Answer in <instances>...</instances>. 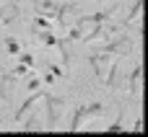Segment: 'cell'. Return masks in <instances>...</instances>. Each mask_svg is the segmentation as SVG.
Instances as JSON below:
<instances>
[{
    "label": "cell",
    "instance_id": "1",
    "mask_svg": "<svg viewBox=\"0 0 148 137\" xmlns=\"http://www.w3.org/2000/svg\"><path fill=\"white\" fill-rule=\"evenodd\" d=\"M104 114V104H81L75 111H73V119H70V132H81V127L94 119V117H101Z\"/></svg>",
    "mask_w": 148,
    "mask_h": 137
},
{
    "label": "cell",
    "instance_id": "2",
    "mask_svg": "<svg viewBox=\"0 0 148 137\" xmlns=\"http://www.w3.org/2000/svg\"><path fill=\"white\" fill-rule=\"evenodd\" d=\"M44 98V106H47V127L55 130L60 124V117L65 111V101L62 98H55V96H42Z\"/></svg>",
    "mask_w": 148,
    "mask_h": 137
},
{
    "label": "cell",
    "instance_id": "3",
    "mask_svg": "<svg viewBox=\"0 0 148 137\" xmlns=\"http://www.w3.org/2000/svg\"><path fill=\"white\" fill-rule=\"evenodd\" d=\"M104 52H117V54H133L135 52V44L127 39V36H120L117 41H109L104 47Z\"/></svg>",
    "mask_w": 148,
    "mask_h": 137
},
{
    "label": "cell",
    "instance_id": "4",
    "mask_svg": "<svg viewBox=\"0 0 148 137\" xmlns=\"http://www.w3.org/2000/svg\"><path fill=\"white\" fill-rule=\"evenodd\" d=\"M91 67L96 70V75L104 80V75H107V70H109V52H99V54H91Z\"/></svg>",
    "mask_w": 148,
    "mask_h": 137
},
{
    "label": "cell",
    "instance_id": "5",
    "mask_svg": "<svg viewBox=\"0 0 148 137\" xmlns=\"http://www.w3.org/2000/svg\"><path fill=\"white\" fill-rule=\"evenodd\" d=\"M42 96H44L42 91H34V96H31V98H26V101H23V104L18 106V111L13 114V119H16V122H21V119H23V117L29 114V109H31L34 104H39V101H42Z\"/></svg>",
    "mask_w": 148,
    "mask_h": 137
},
{
    "label": "cell",
    "instance_id": "6",
    "mask_svg": "<svg viewBox=\"0 0 148 137\" xmlns=\"http://www.w3.org/2000/svg\"><path fill=\"white\" fill-rule=\"evenodd\" d=\"M57 8H60V3H52V0H39L36 3V13L44 16V18H55L57 16Z\"/></svg>",
    "mask_w": 148,
    "mask_h": 137
},
{
    "label": "cell",
    "instance_id": "7",
    "mask_svg": "<svg viewBox=\"0 0 148 137\" xmlns=\"http://www.w3.org/2000/svg\"><path fill=\"white\" fill-rule=\"evenodd\" d=\"M140 91H143V67L138 65V67L130 73V93H135V96H138Z\"/></svg>",
    "mask_w": 148,
    "mask_h": 137
},
{
    "label": "cell",
    "instance_id": "8",
    "mask_svg": "<svg viewBox=\"0 0 148 137\" xmlns=\"http://www.w3.org/2000/svg\"><path fill=\"white\" fill-rule=\"evenodd\" d=\"M16 83H18V80H16V75H3V78H0V88H5V96H10V93H13Z\"/></svg>",
    "mask_w": 148,
    "mask_h": 137
},
{
    "label": "cell",
    "instance_id": "9",
    "mask_svg": "<svg viewBox=\"0 0 148 137\" xmlns=\"http://www.w3.org/2000/svg\"><path fill=\"white\" fill-rule=\"evenodd\" d=\"M16 16H18V8H16V5H5V8L0 10V21H3V23H10Z\"/></svg>",
    "mask_w": 148,
    "mask_h": 137
},
{
    "label": "cell",
    "instance_id": "10",
    "mask_svg": "<svg viewBox=\"0 0 148 137\" xmlns=\"http://www.w3.org/2000/svg\"><path fill=\"white\" fill-rule=\"evenodd\" d=\"M34 130H42V119H39V111H34V117L29 122H23V132H34Z\"/></svg>",
    "mask_w": 148,
    "mask_h": 137
},
{
    "label": "cell",
    "instance_id": "11",
    "mask_svg": "<svg viewBox=\"0 0 148 137\" xmlns=\"http://www.w3.org/2000/svg\"><path fill=\"white\" fill-rule=\"evenodd\" d=\"M140 13H143V0H135V3H133V8L127 10V18H125V21L130 23V21H133V18H138Z\"/></svg>",
    "mask_w": 148,
    "mask_h": 137
},
{
    "label": "cell",
    "instance_id": "12",
    "mask_svg": "<svg viewBox=\"0 0 148 137\" xmlns=\"http://www.w3.org/2000/svg\"><path fill=\"white\" fill-rule=\"evenodd\" d=\"M34 28H36V31H49V28H52V21L36 16V18H34Z\"/></svg>",
    "mask_w": 148,
    "mask_h": 137
},
{
    "label": "cell",
    "instance_id": "13",
    "mask_svg": "<svg viewBox=\"0 0 148 137\" xmlns=\"http://www.w3.org/2000/svg\"><path fill=\"white\" fill-rule=\"evenodd\" d=\"M5 47H8L10 54H18V52H21V44H18L16 36H5Z\"/></svg>",
    "mask_w": 148,
    "mask_h": 137
},
{
    "label": "cell",
    "instance_id": "14",
    "mask_svg": "<svg viewBox=\"0 0 148 137\" xmlns=\"http://www.w3.org/2000/svg\"><path fill=\"white\" fill-rule=\"evenodd\" d=\"M107 132H112V135H117V132H127V130H125V124H122V122H112V124L107 127Z\"/></svg>",
    "mask_w": 148,
    "mask_h": 137
},
{
    "label": "cell",
    "instance_id": "15",
    "mask_svg": "<svg viewBox=\"0 0 148 137\" xmlns=\"http://www.w3.org/2000/svg\"><path fill=\"white\" fill-rule=\"evenodd\" d=\"M29 91H39V78H31L29 80Z\"/></svg>",
    "mask_w": 148,
    "mask_h": 137
},
{
    "label": "cell",
    "instance_id": "16",
    "mask_svg": "<svg viewBox=\"0 0 148 137\" xmlns=\"http://www.w3.org/2000/svg\"><path fill=\"white\" fill-rule=\"evenodd\" d=\"M133 132H143V119H138V122L133 124Z\"/></svg>",
    "mask_w": 148,
    "mask_h": 137
}]
</instances>
